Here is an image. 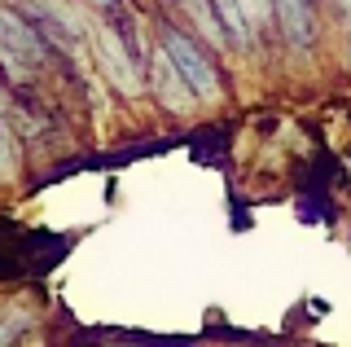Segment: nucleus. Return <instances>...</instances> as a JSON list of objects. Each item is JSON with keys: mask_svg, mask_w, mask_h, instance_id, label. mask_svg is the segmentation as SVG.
<instances>
[{"mask_svg": "<svg viewBox=\"0 0 351 347\" xmlns=\"http://www.w3.org/2000/svg\"><path fill=\"white\" fill-rule=\"evenodd\" d=\"M158 45L167 49V58L180 67L184 75V84L193 88L197 101H219L224 97V80H219V71H215V62H211V53L202 49V40H193L189 31H176V27H162V36H158Z\"/></svg>", "mask_w": 351, "mask_h": 347, "instance_id": "obj_1", "label": "nucleus"}, {"mask_svg": "<svg viewBox=\"0 0 351 347\" xmlns=\"http://www.w3.org/2000/svg\"><path fill=\"white\" fill-rule=\"evenodd\" d=\"M93 58H97V71L106 75V84H110L119 97L136 101L141 93H149V84H141V62H136V53L128 49V40L119 36L114 27H93Z\"/></svg>", "mask_w": 351, "mask_h": 347, "instance_id": "obj_2", "label": "nucleus"}, {"mask_svg": "<svg viewBox=\"0 0 351 347\" xmlns=\"http://www.w3.org/2000/svg\"><path fill=\"white\" fill-rule=\"evenodd\" d=\"M149 97H154V101H158L167 115H189L193 106H202V101L193 97V88L184 84L180 67L167 58V49H162V45L149 53Z\"/></svg>", "mask_w": 351, "mask_h": 347, "instance_id": "obj_3", "label": "nucleus"}, {"mask_svg": "<svg viewBox=\"0 0 351 347\" xmlns=\"http://www.w3.org/2000/svg\"><path fill=\"white\" fill-rule=\"evenodd\" d=\"M272 27L290 49H312L316 45V5L312 0H272Z\"/></svg>", "mask_w": 351, "mask_h": 347, "instance_id": "obj_4", "label": "nucleus"}, {"mask_svg": "<svg viewBox=\"0 0 351 347\" xmlns=\"http://www.w3.org/2000/svg\"><path fill=\"white\" fill-rule=\"evenodd\" d=\"M0 45L14 49L22 62H44L49 58V40H44L36 31V23L14 5H0Z\"/></svg>", "mask_w": 351, "mask_h": 347, "instance_id": "obj_5", "label": "nucleus"}, {"mask_svg": "<svg viewBox=\"0 0 351 347\" xmlns=\"http://www.w3.org/2000/svg\"><path fill=\"white\" fill-rule=\"evenodd\" d=\"M18 167H22V154H18L14 123L0 115V180H5V185H14V180H18Z\"/></svg>", "mask_w": 351, "mask_h": 347, "instance_id": "obj_6", "label": "nucleus"}, {"mask_svg": "<svg viewBox=\"0 0 351 347\" xmlns=\"http://www.w3.org/2000/svg\"><path fill=\"white\" fill-rule=\"evenodd\" d=\"M84 5H97V9H110V5H114V0H84Z\"/></svg>", "mask_w": 351, "mask_h": 347, "instance_id": "obj_7", "label": "nucleus"}, {"mask_svg": "<svg viewBox=\"0 0 351 347\" xmlns=\"http://www.w3.org/2000/svg\"><path fill=\"white\" fill-rule=\"evenodd\" d=\"M347 62H351V36H347Z\"/></svg>", "mask_w": 351, "mask_h": 347, "instance_id": "obj_8", "label": "nucleus"}]
</instances>
